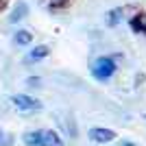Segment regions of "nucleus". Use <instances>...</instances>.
<instances>
[{"label": "nucleus", "mask_w": 146, "mask_h": 146, "mask_svg": "<svg viewBox=\"0 0 146 146\" xmlns=\"http://www.w3.org/2000/svg\"><path fill=\"white\" fill-rule=\"evenodd\" d=\"M87 135H90V140L96 142V144H109V142L116 140V131H113V129H105V127H92Z\"/></svg>", "instance_id": "obj_3"}, {"label": "nucleus", "mask_w": 146, "mask_h": 146, "mask_svg": "<svg viewBox=\"0 0 146 146\" xmlns=\"http://www.w3.org/2000/svg\"><path fill=\"white\" fill-rule=\"evenodd\" d=\"M22 142L26 146H44V131L42 129H35V131H26L22 135Z\"/></svg>", "instance_id": "obj_7"}, {"label": "nucleus", "mask_w": 146, "mask_h": 146, "mask_svg": "<svg viewBox=\"0 0 146 146\" xmlns=\"http://www.w3.org/2000/svg\"><path fill=\"white\" fill-rule=\"evenodd\" d=\"M129 24H131V29H133V33H142V35H146V13H137V15H133V18L129 20Z\"/></svg>", "instance_id": "obj_10"}, {"label": "nucleus", "mask_w": 146, "mask_h": 146, "mask_svg": "<svg viewBox=\"0 0 146 146\" xmlns=\"http://www.w3.org/2000/svg\"><path fill=\"white\" fill-rule=\"evenodd\" d=\"M68 0H48V7L50 9H61V7H66Z\"/></svg>", "instance_id": "obj_11"}, {"label": "nucleus", "mask_w": 146, "mask_h": 146, "mask_svg": "<svg viewBox=\"0 0 146 146\" xmlns=\"http://www.w3.org/2000/svg\"><path fill=\"white\" fill-rule=\"evenodd\" d=\"M48 55H50V48L46 44H39V46H35V48L29 50V55L24 57V61L26 63H37V61H44Z\"/></svg>", "instance_id": "obj_5"}, {"label": "nucleus", "mask_w": 146, "mask_h": 146, "mask_svg": "<svg viewBox=\"0 0 146 146\" xmlns=\"http://www.w3.org/2000/svg\"><path fill=\"white\" fill-rule=\"evenodd\" d=\"M31 42H33V33H31V31L18 29L13 33V44H15V46H29Z\"/></svg>", "instance_id": "obj_8"}, {"label": "nucleus", "mask_w": 146, "mask_h": 146, "mask_svg": "<svg viewBox=\"0 0 146 146\" xmlns=\"http://www.w3.org/2000/svg\"><path fill=\"white\" fill-rule=\"evenodd\" d=\"M124 13H127V9H122V7H116V9H109V11L105 13V24L109 26V29H113V26H118L124 20Z\"/></svg>", "instance_id": "obj_6"}, {"label": "nucleus", "mask_w": 146, "mask_h": 146, "mask_svg": "<svg viewBox=\"0 0 146 146\" xmlns=\"http://www.w3.org/2000/svg\"><path fill=\"white\" fill-rule=\"evenodd\" d=\"M44 131V146H63V140L61 135L52 129H42Z\"/></svg>", "instance_id": "obj_9"}, {"label": "nucleus", "mask_w": 146, "mask_h": 146, "mask_svg": "<svg viewBox=\"0 0 146 146\" xmlns=\"http://www.w3.org/2000/svg\"><path fill=\"white\" fill-rule=\"evenodd\" d=\"M26 15H29V2H26V0H18V2L13 5V9L9 11V22H11V24H18Z\"/></svg>", "instance_id": "obj_4"}, {"label": "nucleus", "mask_w": 146, "mask_h": 146, "mask_svg": "<svg viewBox=\"0 0 146 146\" xmlns=\"http://www.w3.org/2000/svg\"><path fill=\"white\" fill-rule=\"evenodd\" d=\"M26 85L29 87H39L42 85V79H39V76H29V79H26Z\"/></svg>", "instance_id": "obj_12"}, {"label": "nucleus", "mask_w": 146, "mask_h": 146, "mask_svg": "<svg viewBox=\"0 0 146 146\" xmlns=\"http://www.w3.org/2000/svg\"><path fill=\"white\" fill-rule=\"evenodd\" d=\"M11 105L22 113H35V111H42L44 105L37 100V98L29 96V94H13L11 96Z\"/></svg>", "instance_id": "obj_2"}, {"label": "nucleus", "mask_w": 146, "mask_h": 146, "mask_svg": "<svg viewBox=\"0 0 146 146\" xmlns=\"http://www.w3.org/2000/svg\"><path fill=\"white\" fill-rule=\"evenodd\" d=\"M2 140H5V133H2V129H0V144H2Z\"/></svg>", "instance_id": "obj_16"}, {"label": "nucleus", "mask_w": 146, "mask_h": 146, "mask_svg": "<svg viewBox=\"0 0 146 146\" xmlns=\"http://www.w3.org/2000/svg\"><path fill=\"white\" fill-rule=\"evenodd\" d=\"M11 144H13V135H5V140H2L0 146H11Z\"/></svg>", "instance_id": "obj_13"}, {"label": "nucleus", "mask_w": 146, "mask_h": 146, "mask_svg": "<svg viewBox=\"0 0 146 146\" xmlns=\"http://www.w3.org/2000/svg\"><path fill=\"white\" fill-rule=\"evenodd\" d=\"M120 146H137V144H135V142H131V140H122Z\"/></svg>", "instance_id": "obj_14"}, {"label": "nucleus", "mask_w": 146, "mask_h": 146, "mask_svg": "<svg viewBox=\"0 0 146 146\" xmlns=\"http://www.w3.org/2000/svg\"><path fill=\"white\" fill-rule=\"evenodd\" d=\"M144 120H146V113H144Z\"/></svg>", "instance_id": "obj_17"}, {"label": "nucleus", "mask_w": 146, "mask_h": 146, "mask_svg": "<svg viewBox=\"0 0 146 146\" xmlns=\"http://www.w3.org/2000/svg\"><path fill=\"white\" fill-rule=\"evenodd\" d=\"M92 76L96 81H109L113 74L118 72V63L116 57H98L92 61Z\"/></svg>", "instance_id": "obj_1"}, {"label": "nucleus", "mask_w": 146, "mask_h": 146, "mask_svg": "<svg viewBox=\"0 0 146 146\" xmlns=\"http://www.w3.org/2000/svg\"><path fill=\"white\" fill-rule=\"evenodd\" d=\"M5 5H7V0H0V11L5 9Z\"/></svg>", "instance_id": "obj_15"}]
</instances>
